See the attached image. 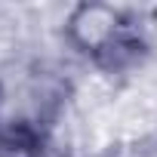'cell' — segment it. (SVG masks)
I'll list each match as a JSON object with an SVG mask.
<instances>
[{"label":"cell","mask_w":157,"mask_h":157,"mask_svg":"<svg viewBox=\"0 0 157 157\" xmlns=\"http://www.w3.org/2000/svg\"><path fill=\"white\" fill-rule=\"evenodd\" d=\"M65 37L96 62H117L136 46L132 19L108 3H80L65 16Z\"/></svg>","instance_id":"obj_1"},{"label":"cell","mask_w":157,"mask_h":157,"mask_svg":"<svg viewBox=\"0 0 157 157\" xmlns=\"http://www.w3.org/2000/svg\"><path fill=\"white\" fill-rule=\"evenodd\" d=\"M3 99H6V90H3V83H0V105H3Z\"/></svg>","instance_id":"obj_2"}]
</instances>
